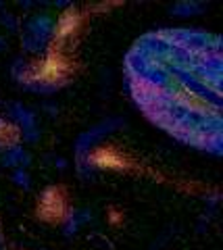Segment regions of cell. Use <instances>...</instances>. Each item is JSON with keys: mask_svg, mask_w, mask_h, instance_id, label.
<instances>
[{"mask_svg": "<svg viewBox=\"0 0 223 250\" xmlns=\"http://www.w3.org/2000/svg\"><path fill=\"white\" fill-rule=\"evenodd\" d=\"M6 142H4V140H0V150H2V146H4Z\"/></svg>", "mask_w": 223, "mask_h": 250, "instance_id": "17", "label": "cell"}, {"mask_svg": "<svg viewBox=\"0 0 223 250\" xmlns=\"http://www.w3.org/2000/svg\"><path fill=\"white\" fill-rule=\"evenodd\" d=\"M17 6H19V9H23V11H34V9H38L40 4H38V2H32V0H19Z\"/></svg>", "mask_w": 223, "mask_h": 250, "instance_id": "14", "label": "cell"}, {"mask_svg": "<svg viewBox=\"0 0 223 250\" xmlns=\"http://www.w3.org/2000/svg\"><path fill=\"white\" fill-rule=\"evenodd\" d=\"M96 171H98V163L94 161V156H80V159H75V173L83 182H92L96 177Z\"/></svg>", "mask_w": 223, "mask_h": 250, "instance_id": "8", "label": "cell"}, {"mask_svg": "<svg viewBox=\"0 0 223 250\" xmlns=\"http://www.w3.org/2000/svg\"><path fill=\"white\" fill-rule=\"evenodd\" d=\"M11 182L15 184V188H19V190L27 192V190H32L34 179H32L29 169H15V171H11Z\"/></svg>", "mask_w": 223, "mask_h": 250, "instance_id": "10", "label": "cell"}, {"mask_svg": "<svg viewBox=\"0 0 223 250\" xmlns=\"http://www.w3.org/2000/svg\"><path fill=\"white\" fill-rule=\"evenodd\" d=\"M121 125L123 121L119 117H106L101 123L92 125L90 129L80 134L78 140H75V159H80V156H92V150L96 148V144L101 140H104L106 136H111L113 131H117Z\"/></svg>", "mask_w": 223, "mask_h": 250, "instance_id": "3", "label": "cell"}, {"mask_svg": "<svg viewBox=\"0 0 223 250\" xmlns=\"http://www.w3.org/2000/svg\"><path fill=\"white\" fill-rule=\"evenodd\" d=\"M0 250H6V244H4V240H2V236H0Z\"/></svg>", "mask_w": 223, "mask_h": 250, "instance_id": "16", "label": "cell"}, {"mask_svg": "<svg viewBox=\"0 0 223 250\" xmlns=\"http://www.w3.org/2000/svg\"><path fill=\"white\" fill-rule=\"evenodd\" d=\"M32 165H34V154L19 138L6 142L2 150H0V167L2 169L15 171V169H29Z\"/></svg>", "mask_w": 223, "mask_h": 250, "instance_id": "4", "label": "cell"}, {"mask_svg": "<svg viewBox=\"0 0 223 250\" xmlns=\"http://www.w3.org/2000/svg\"><path fill=\"white\" fill-rule=\"evenodd\" d=\"M11 77L15 82H17L19 85H23L25 82H29L32 77L36 75V69H34V65L29 62L25 57H17V59H13V62H11Z\"/></svg>", "mask_w": 223, "mask_h": 250, "instance_id": "7", "label": "cell"}, {"mask_svg": "<svg viewBox=\"0 0 223 250\" xmlns=\"http://www.w3.org/2000/svg\"><path fill=\"white\" fill-rule=\"evenodd\" d=\"M42 111H44L46 115H50V117H57V115H59V106L52 104V103H44V104H42Z\"/></svg>", "mask_w": 223, "mask_h": 250, "instance_id": "13", "label": "cell"}, {"mask_svg": "<svg viewBox=\"0 0 223 250\" xmlns=\"http://www.w3.org/2000/svg\"><path fill=\"white\" fill-rule=\"evenodd\" d=\"M52 167H55L57 171H65L69 167V161L63 159V156H55V159H52Z\"/></svg>", "mask_w": 223, "mask_h": 250, "instance_id": "11", "label": "cell"}, {"mask_svg": "<svg viewBox=\"0 0 223 250\" xmlns=\"http://www.w3.org/2000/svg\"><path fill=\"white\" fill-rule=\"evenodd\" d=\"M6 119L17 131V138L23 144H38L42 140V127H40V117L34 108L23 104L21 100H11L6 104Z\"/></svg>", "mask_w": 223, "mask_h": 250, "instance_id": "2", "label": "cell"}, {"mask_svg": "<svg viewBox=\"0 0 223 250\" xmlns=\"http://www.w3.org/2000/svg\"><path fill=\"white\" fill-rule=\"evenodd\" d=\"M92 221H94V210L88 207H75L71 210H67V215L63 217V223H61V229H63L65 238H75L83 225H90Z\"/></svg>", "mask_w": 223, "mask_h": 250, "instance_id": "5", "label": "cell"}, {"mask_svg": "<svg viewBox=\"0 0 223 250\" xmlns=\"http://www.w3.org/2000/svg\"><path fill=\"white\" fill-rule=\"evenodd\" d=\"M4 50H9V38H6L4 34H0V54H2Z\"/></svg>", "mask_w": 223, "mask_h": 250, "instance_id": "15", "label": "cell"}, {"mask_svg": "<svg viewBox=\"0 0 223 250\" xmlns=\"http://www.w3.org/2000/svg\"><path fill=\"white\" fill-rule=\"evenodd\" d=\"M206 11L204 2H198V0H180L169 6V15L178 19H190V17H198Z\"/></svg>", "mask_w": 223, "mask_h": 250, "instance_id": "6", "label": "cell"}, {"mask_svg": "<svg viewBox=\"0 0 223 250\" xmlns=\"http://www.w3.org/2000/svg\"><path fill=\"white\" fill-rule=\"evenodd\" d=\"M59 31V15L50 9H40L27 15L25 21H21L19 40L21 50L29 57H44L48 52L52 40Z\"/></svg>", "mask_w": 223, "mask_h": 250, "instance_id": "1", "label": "cell"}, {"mask_svg": "<svg viewBox=\"0 0 223 250\" xmlns=\"http://www.w3.org/2000/svg\"><path fill=\"white\" fill-rule=\"evenodd\" d=\"M219 200H221V194H219V192H213L211 196H206V207L217 208V207H219Z\"/></svg>", "mask_w": 223, "mask_h": 250, "instance_id": "12", "label": "cell"}, {"mask_svg": "<svg viewBox=\"0 0 223 250\" xmlns=\"http://www.w3.org/2000/svg\"><path fill=\"white\" fill-rule=\"evenodd\" d=\"M21 21H23V19L17 17V15L11 13V11H6V9L0 11V27H2L6 34H19Z\"/></svg>", "mask_w": 223, "mask_h": 250, "instance_id": "9", "label": "cell"}]
</instances>
